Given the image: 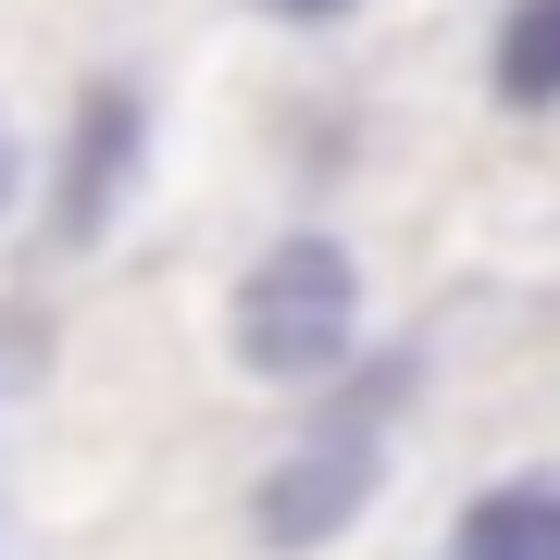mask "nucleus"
Returning <instances> with one entry per match:
<instances>
[{
    "instance_id": "nucleus-1",
    "label": "nucleus",
    "mask_w": 560,
    "mask_h": 560,
    "mask_svg": "<svg viewBox=\"0 0 560 560\" xmlns=\"http://www.w3.org/2000/svg\"><path fill=\"white\" fill-rule=\"evenodd\" d=\"M349 337H361V275H349L337 237H287V249L249 261V287H237V361L249 374L312 386L349 361Z\"/></svg>"
},
{
    "instance_id": "nucleus-2",
    "label": "nucleus",
    "mask_w": 560,
    "mask_h": 560,
    "mask_svg": "<svg viewBox=\"0 0 560 560\" xmlns=\"http://www.w3.org/2000/svg\"><path fill=\"white\" fill-rule=\"evenodd\" d=\"M361 499H374V448H312V460H287V474H261L249 523H261V548H324Z\"/></svg>"
},
{
    "instance_id": "nucleus-5",
    "label": "nucleus",
    "mask_w": 560,
    "mask_h": 560,
    "mask_svg": "<svg viewBox=\"0 0 560 560\" xmlns=\"http://www.w3.org/2000/svg\"><path fill=\"white\" fill-rule=\"evenodd\" d=\"M261 13H287V25H337L349 0H261Z\"/></svg>"
},
{
    "instance_id": "nucleus-3",
    "label": "nucleus",
    "mask_w": 560,
    "mask_h": 560,
    "mask_svg": "<svg viewBox=\"0 0 560 560\" xmlns=\"http://www.w3.org/2000/svg\"><path fill=\"white\" fill-rule=\"evenodd\" d=\"M448 560H560V486H486L474 511H460V536H448Z\"/></svg>"
},
{
    "instance_id": "nucleus-4",
    "label": "nucleus",
    "mask_w": 560,
    "mask_h": 560,
    "mask_svg": "<svg viewBox=\"0 0 560 560\" xmlns=\"http://www.w3.org/2000/svg\"><path fill=\"white\" fill-rule=\"evenodd\" d=\"M499 101L511 113H560V0H511V25H499Z\"/></svg>"
}]
</instances>
